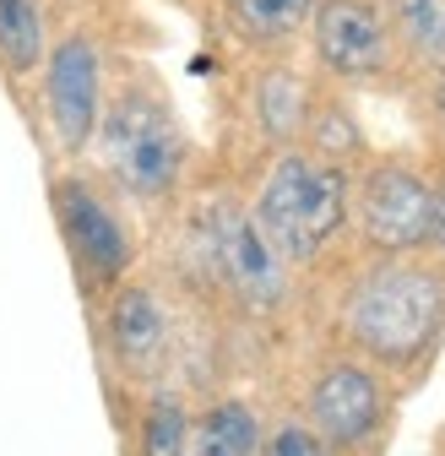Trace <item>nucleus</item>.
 <instances>
[{
  "mask_svg": "<svg viewBox=\"0 0 445 456\" xmlns=\"http://www.w3.org/2000/svg\"><path fill=\"white\" fill-rule=\"evenodd\" d=\"M337 331L380 375H413L445 342V261L375 256L337 299Z\"/></svg>",
  "mask_w": 445,
  "mask_h": 456,
  "instance_id": "f257e3e1",
  "label": "nucleus"
},
{
  "mask_svg": "<svg viewBox=\"0 0 445 456\" xmlns=\"http://www.w3.org/2000/svg\"><path fill=\"white\" fill-rule=\"evenodd\" d=\"M250 217L288 272L315 266L353 223V168L331 163L310 147H283L261 175Z\"/></svg>",
  "mask_w": 445,
  "mask_h": 456,
  "instance_id": "f03ea898",
  "label": "nucleus"
},
{
  "mask_svg": "<svg viewBox=\"0 0 445 456\" xmlns=\"http://www.w3.org/2000/svg\"><path fill=\"white\" fill-rule=\"evenodd\" d=\"M87 152H98V168L109 175V185L142 207L169 201L185 185V163H190L180 114L158 93V82L152 87L131 82L120 93H109L103 114H98V136Z\"/></svg>",
  "mask_w": 445,
  "mask_h": 456,
  "instance_id": "7ed1b4c3",
  "label": "nucleus"
},
{
  "mask_svg": "<svg viewBox=\"0 0 445 456\" xmlns=\"http://www.w3.org/2000/svg\"><path fill=\"white\" fill-rule=\"evenodd\" d=\"M190 256L201 261V272H206L239 310L271 315V310L288 305L294 272H288L283 256L266 245V234L255 228L250 207H239V201H206V207L196 212Z\"/></svg>",
  "mask_w": 445,
  "mask_h": 456,
  "instance_id": "20e7f679",
  "label": "nucleus"
},
{
  "mask_svg": "<svg viewBox=\"0 0 445 456\" xmlns=\"http://www.w3.org/2000/svg\"><path fill=\"white\" fill-rule=\"evenodd\" d=\"M369 256H418L434 234V180L424 163L385 152L364 158L353 175V223Z\"/></svg>",
  "mask_w": 445,
  "mask_h": 456,
  "instance_id": "39448f33",
  "label": "nucleus"
},
{
  "mask_svg": "<svg viewBox=\"0 0 445 456\" xmlns=\"http://www.w3.org/2000/svg\"><path fill=\"white\" fill-rule=\"evenodd\" d=\"M49 201H54V223H61L66 256L77 266V282L87 294L120 289L136 266V240H131V223L120 217V201L87 175L54 180Z\"/></svg>",
  "mask_w": 445,
  "mask_h": 456,
  "instance_id": "423d86ee",
  "label": "nucleus"
},
{
  "mask_svg": "<svg viewBox=\"0 0 445 456\" xmlns=\"http://www.w3.org/2000/svg\"><path fill=\"white\" fill-rule=\"evenodd\" d=\"M38 98H44V126L49 142L66 158H82L98 136V114H103V49L87 28H71L61 38H49V54L38 66Z\"/></svg>",
  "mask_w": 445,
  "mask_h": 456,
  "instance_id": "0eeeda50",
  "label": "nucleus"
},
{
  "mask_svg": "<svg viewBox=\"0 0 445 456\" xmlns=\"http://www.w3.org/2000/svg\"><path fill=\"white\" fill-rule=\"evenodd\" d=\"M385 413H392V386L385 375L353 354L326 359L310 386H304V424L337 451V456H359L380 440Z\"/></svg>",
  "mask_w": 445,
  "mask_h": 456,
  "instance_id": "6e6552de",
  "label": "nucleus"
},
{
  "mask_svg": "<svg viewBox=\"0 0 445 456\" xmlns=\"http://www.w3.org/2000/svg\"><path fill=\"white\" fill-rule=\"evenodd\" d=\"M304 38H310L315 66L331 82H348V87L385 82L402 66L397 38L385 28L375 0H315V17H310Z\"/></svg>",
  "mask_w": 445,
  "mask_h": 456,
  "instance_id": "1a4fd4ad",
  "label": "nucleus"
},
{
  "mask_svg": "<svg viewBox=\"0 0 445 456\" xmlns=\"http://www.w3.org/2000/svg\"><path fill=\"white\" fill-rule=\"evenodd\" d=\"M103 348L125 380H158L174 348V321L152 282L125 277L120 289L103 294Z\"/></svg>",
  "mask_w": 445,
  "mask_h": 456,
  "instance_id": "9d476101",
  "label": "nucleus"
},
{
  "mask_svg": "<svg viewBox=\"0 0 445 456\" xmlns=\"http://www.w3.org/2000/svg\"><path fill=\"white\" fill-rule=\"evenodd\" d=\"M310 114H315V87H310V77L299 66L271 61V66L255 71V82H250V120L277 152L304 142Z\"/></svg>",
  "mask_w": 445,
  "mask_h": 456,
  "instance_id": "9b49d317",
  "label": "nucleus"
},
{
  "mask_svg": "<svg viewBox=\"0 0 445 456\" xmlns=\"http://www.w3.org/2000/svg\"><path fill=\"white\" fill-rule=\"evenodd\" d=\"M222 17H229V33L261 54H283L294 38L310 33L315 0H222Z\"/></svg>",
  "mask_w": 445,
  "mask_h": 456,
  "instance_id": "f8f14e48",
  "label": "nucleus"
},
{
  "mask_svg": "<svg viewBox=\"0 0 445 456\" xmlns=\"http://www.w3.org/2000/svg\"><path fill=\"white\" fill-rule=\"evenodd\" d=\"M375 6L392 28L402 61L424 77H440L445 71V0H375Z\"/></svg>",
  "mask_w": 445,
  "mask_h": 456,
  "instance_id": "ddd939ff",
  "label": "nucleus"
},
{
  "mask_svg": "<svg viewBox=\"0 0 445 456\" xmlns=\"http://www.w3.org/2000/svg\"><path fill=\"white\" fill-rule=\"evenodd\" d=\"M255 451H261V419L239 396H217L201 419H190L185 456H255Z\"/></svg>",
  "mask_w": 445,
  "mask_h": 456,
  "instance_id": "4468645a",
  "label": "nucleus"
},
{
  "mask_svg": "<svg viewBox=\"0 0 445 456\" xmlns=\"http://www.w3.org/2000/svg\"><path fill=\"white\" fill-rule=\"evenodd\" d=\"M49 54V22L44 0H0V71L6 77H33Z\"/></svg>",
  "mask_w": 445,
  "mask_h": 456,
  "instance_id": "2eb2a0df",
  "label": "nucleus"
},
{
  "mask_svg": "<svg viewBox=\"0 0 445 456\" xmlns=\"http://www.w3.org/2000/svg\"><path fill=\"white\" fill-rule=\"evenodd\" d=\"M136 451L142 456H185L190 451V408L180 403V391L158 386L147 396V408L136 419Z\"/></svg>",
  "mask_w": 445,
  "mask_h": 456,
  "instance_id": "dca6fc26",
  "label": "nucleus"
},
{
  "mask_svg": "<svg viewBox=\"0 0 445 456\" xmlns=\"http://www.w3.org/2000/svg\"><path fill=\"white\" fill-rule=\"evenodd\" d=\"M310 152L331 158V163H359L364 158V136H359V120L337 103V98H315V114H310V126H304V142Z\"/></svg>",
  "mask_w": 445,
  "mask_h": 456,
  "instance_id": "f3484780",
  "label": "nucleus"
},
{
  "mask_svg": "<svg viewBox=\"0 0 445 456\" xmlns=\"http://www.w3.org/2000/svg\"><path fill=\"white\" fill-rule=\"evenodd\" d=\"M255 456H337L304 419H277L271 429H261V451Z\"/></svg>",
  "mask_w": 445,
  "mask_h": 456,
  "instance_id": "a211bd4d",
  "label": "nucleus"
},
{
  "mask_svg": "<svg viewBox=\"0 0 445 456\" xmlns=\"http://www.w3.org/2000/svg\"><path fill=\"white\" fill-rule=\"evenodd\" d=\"M429 250L445 261V175L434 180V234H429Z\"/></svg>",
  "mask_w": 445,
  "mask_h": 456,
  "instance_id": "6ab92c4d",
  "label": "nucleus"
},
{
  "mask_svg": "<svg viewBox=\"0 0 445 456\" xmlns=\"http://www.w3.org/2000/svg\"><path fill=\"white\" fill-rule=\"evenodd\" d=\"M429 109H434L440 131H445V71H440V77H429Z\"/></svg>",
  "mask_w": 445,
  "mask_h": 456,
  "instance_id": "aec40b11",
  "label": "nucleus"
}]
</instances>
